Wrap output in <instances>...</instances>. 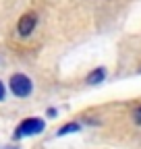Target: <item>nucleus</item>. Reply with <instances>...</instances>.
Returning a JSON list of instances; mask_svg holds the SVG:
<instances>
[{
  "label": "nucleus",
  "instance_id": "6e6552de",
  "mask_svg": "<svg viewBox=\"0 0 141 149\" xmlns=\"http://www.w3.org/2000/svg\"><path fill=\"white\" fill-rule=\"evenodd\" d=\"M46 114H48V116H50V118H54V116H56V110H54V108H50V110H48V112H46Z\"/></svg>",
  "mask_w": 141,
  "mask_h": 149
},
{
  "label": "nucleus",
  "instance_id": "f03ea898",
  "mask_svg": "<svg viewBox=\"0 0 141 149\" xmlns=\"http://www.w3.org/2000/svg\"><path fill=\"white\" fill-rule=\"evenodd\" d=\"M46 122L42 118H25L15 130V139H23V137H31V135H40L44 133Z\"/></svg>",
  "mask_w": 141,
  "mask_h": 149
},
{
  "label": "nucleus",
  "instance_id": "39448f33",
  "mask_svg": "<svg viewBox=\"0 0 141 149\" xmlns=\"http://www.w3.org/2000/svg\"><path fill=\"white\" fill-rule=\"evenodd\" d=\"M81 128V124L79 122H68V124H64L62 128H58V137H62V135H68V133H77V130Z\"/></svg>",
  "mask_w": 141,
  "mask_h": 149
},
{
  "label": "nucleus",
  "instance_id": "0eeeda50",
  "mask_svg": "<svg viewBox=\"0 0 141 149\" xmlns=\"http://www.w3.org/2000/svg\"><path fill=\"white\" fill-rule=\"evenodd\" d=\"M133 116H135V120H137V122L141 124V106H139V108L135 110V114H133Z\"/></svg>",
  "mask_w": 141,
  "mask_h": 149
},
{
  "label": "nucleus",
  "instance_id": "1a4fd4ad",
  "mask_svg": "<svg viewBox=\"0 0 141 149\" xmlns=\"http://www.w3.org/2000/svg\"><path fill=\"white\" fill-rule=\"evenodd\" d=\"M4 149H17V147H4Z\"/></svg>",
  "mask_w": 141,
  "mask_h": 149
},
{
  "label": "nucleus",
  "instance_id": "7ed1b4c3",
  "mask_svg": "<svg viewBox=\"0 0 141 149\" xmlns=\"http://www.w3.org/2000/svg\"><path fill=\"white\" fill-rule=\"evenodd\" d=\"M35 25H38V15L35 13H25L23 17H19V23H17V33L27 37L33 33Z\"/></svg>",
  "mask_w": 141,
  "mask_h": 149
},
{
  "label": "nucleus",
  "instance_id": "f257e3e1",
  "mask_svg": "<svg viewBox=\"0 0 141 149\" xmlns=\"http://www.w3.org/2000/svg\"><path fill=\"white\" fill-rule=\"evenodd\" d=\"M8 87H10L15 97H27V95H31V91H33L31 79L27 77V74H23V72H15L10 77V81H8Z\"/></svg>",
  "mask_w": 141,
  "mask_h": 149
},
{
  "label": "nucleus",
  "instance_id": "20e7f679",
  "mask_svg": "<svg viewBox=\"0 0 141 149\" xmlns=\"http://www.w3.org/2000/svg\"><path fill=\"white\" fill-rule=\"evenodd\" d=\"M106 74H108V72H106V68L104 66H98V68H94L89 74H87V83H89V85H100L104 79H106Z\"/></svg>",
  "mask_w": 141,
  "mask_h": 149
},
{
  "label": "nucleus",
  "instance_id": "423d86ee",
  "mask_svg": "<svg viewBox=\"0 0 141 149\" xmlns=\"http://www.w3.org/2000/svg\"><path fill=\"white\" fill-rule=\"evenodd\" d=\"M4 95H6V89H4V83L0 81V102H4Z\"/></svg>",
  "mask_w": 141,
  "mask_h": 149
}]
</instances>
